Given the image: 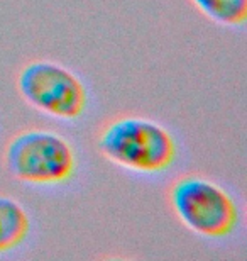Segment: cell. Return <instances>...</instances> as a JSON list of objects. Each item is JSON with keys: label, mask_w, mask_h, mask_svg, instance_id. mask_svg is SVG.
I'll use <instances>...</instances> for the list:
<instances>
[{"label": "cell", "mask_w": 247, "mask_h": 261, "mask_svg": "<svg viewBox=\"0 0 247 261\" xmlns=\"http://www.w3.org/2000/svg\"><path fill=\"white\" fill-rule=\"evenodd\" d=\"M97 148L108 163L139 176H159L176 163V136L164 124L143 116H119L97 134Z\"/></svg>", "instance_id": "obj_1"}, {"label": "cell", "mask_w": 247, "mask_h": 261, "mask_svg": "<svg viewBox=\"0 0 247 261\" xmlns=\"http://www.w3.org/2000/svg\"><path fill=\"white\" fill-rule=\"evenodd\" d=\"M4 165L19 184L34 189H58L75 178L78 151L66 136L49 129H22L10 136Z\"/></svg>", "instance_id": "obj_2"}, {"label": "cell", "mask_w": 247, "mask_h": 261, "mask_svg": "<svg viewBox=\"0 0 247 261\" xmlns=\"http://www.w3.org/2000/svg\"><path fill=\"white\" fill-rule=\"evenodd\" d=\"M168 203L188 231L208 241L230 238L242 222L237 198L203 175H183L170 185Z\"/></svg>", "instance_id": "obj_3"}, {"label": "cell", "mask_w": 247, "mask_h": 261, "mask_svg": "<svg viewBox=\"0 0 247 261\" xmlns=\"http://www.w3.org/2000/svg\"><path fill=\"white\" fill-rule=\"evenodd\" d=\"M20 98L36 112L61 122H76L88 111V88L71 68L52 60L25 63L15 80Z\"/></svg>", "instance_id": "obj_4"}, {"label": "cell", "mask_w": 247, "mask_h": 261, "mask_svg": "<svg viewBox=\"0 0 247 261\" xmlns=\"http://www.w3.org/2000/svg\"><path fill=\"white\" fill-rule=\"evenodd\" d=\"M31 234V214L17 198L0 194V256L19 249Z\"/></svg>", "instance_id": "obj_5"}, {"label": "cell", "mask_w": 247, "mask_h": 261, "mask_svg": "<svg viewBox=\"0 0 247 261\" xmlns=\"http://www.w3.org/2000/svg\"><path fill=\"white\" fill-rule=\"evenodd\" d=\"M205 17L229 29L244 28L247 22V0H190Z\"/></svg>", "instance_id": "obj_6"}]
</instances>
